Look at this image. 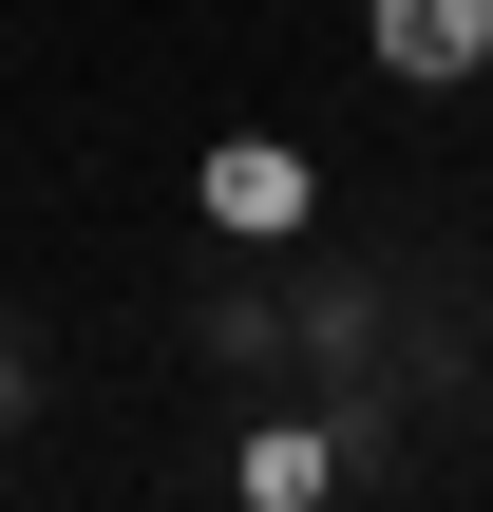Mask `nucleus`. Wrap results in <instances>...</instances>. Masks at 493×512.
Here are the masks:
<instances>
[{"label": "nucleus", "mask_w": 493, "mask_h": 512, "mask_svg": "<svg viewBox=\"0 0 493 512\" xmlns=\"http://www.w3.org/2000/svg\"><path fill=\"white\" fill-rule=\"evenodd\" d=\"M304 209H323V171H304L285 133H228V152H209V228H228V247H285Z\"/></svg>", "instance_id": "obj_1"}, {"label": "nucleus", "mask_w": 493, "mask_h": 512, "mask_svg": "<svg viewBox=\"0 0 493 512\" xmlns=\"http://www.w3.org/2000/svg\"><path fill=\"white\" fill-rule=\"evenodd\" d=\"M361 38H380V76H493V0H361Z\"/></svg>", "instance_id": "obj_2"}, {"label": "nucleus", "mask_w": 493, "mask_h": 512, "mask_svg": "<svg viewBox=\"0 0 493 512\" xmlns=\"http://www.w3.org/2000/svg\"><path fill=\"white\" fill-rule=\"evenodd\" d=\"M0 380H19V323H0Z\"/></svg>", "instance_id": "obj_4"}, {"label": "nucleus", "mask_w": 493, "mask_h": 512, "mask_svg": "<svg viewBox=\"0 0 493 512\" xmlns=\"http://www.w3.org/2000/svg\"><path fill=\"white\" fill-rule=\"evenodd\" d=\"M228 475H247V512H323V494H342V437H304V418H266V437H247Z\"/></svg>", "instance_id": "obj_3"}]
</instances>
